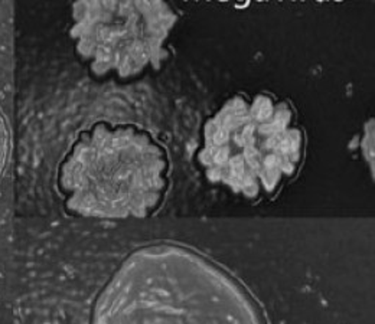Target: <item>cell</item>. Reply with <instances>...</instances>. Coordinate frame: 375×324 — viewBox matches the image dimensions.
<instances>
[{"label":"cell","instance_id":"obj_7","mask_svg":"<svg viewBox=\"0 0 375 324\" xmlns=\"http://www.w3.org/2000/svg\"><path fill=\"white\" fill-rule=\"evenodd\" d=\"M287 114L285 113V111H282V113H279L277 114V117H276V120L273 122V127H274V131H282L285 127H286V124H287Z\"/></svg>","mask_w":375,"mask_h":324},{"label":"cell","instance_id":"obj_8","mask_svg":"<svg viewBox=\"0 0 375 324\" xmlns=\"http://www.w3.org/2000/svg\"><path fill=\"white\" fill-rule=\"evenodd\" d=\"M228 160V150L227 149H221L214 154V162L216 164H224Z\"/></svg>","mask_w":375,"mask_h":324},{"label":"cell","instance_id":"obj_3","mask_svg":"<svg viewBox=\"0 0 375 324\" xmlns=\"http://www.w3.org/2000/svg\"><path fill=\"white\" fill-rule=\"evenodd\" d=\"M271 113H273V108H271L270 102L267 100H264V98H260L257 105H255V117H257V120L264 121V120L270 119Z\"/></svg>","mask_w":375,"mask_h":324},{"label":"cell","instance_id":"obj_6","mask_svg":"<svg viewBox=\"0 0 375 324\" xmlns=\"http://www.w3.org/2000/svg\"><path fill=\"white\" fill-rule=\"evenodd\" d=\"M227 140H228V130L227 128H219L215 134H214V144H216V146H222V144H225L227 143Z\"/></svg>","mask_w":375,"mask_h":324},{"label":"cell","instance_id":"obj_2","mask_svg":"<svg viewBox=\"0 0 375 324\" xmlns=\"http://www.w3.org/2000/svg\"><path fill=\"white\" fill-rule=\"evenodd\" d=\"M75 19L72 35L94 69L128 74L155 55L163 16L156 3L95 1L75 4Z\"/></svg>","mask_w":375,"mask_h":324},{"label":"cell","instance_id":"obj_1","mask_svg":"<svg viewBox=\"0 0 375 324\" xmlns=\"http://www.w3.org/2000/svg\"><path fill=\"white\" fill-rule=\"evenodd\" d=\"M71 207L94 216L140 213L159 186L158 162L144 140L97 128L64 167Z\"/></svg>","mask_w":375,"mask_h":324},{"label":"cell","instance_id":"obj_10","mask_svg":"<svg viewBox=\"0 0 375 324\" xmlns=\"http://www.w3.org/2000/svg\"><path fill=\"white\" fill-rule=\"evenodd\" d=\"M3 146H4V141H3V131H1V127H0V162H1V156H3Z\"/></svg>","mask_w":375,"mask_h":324},{"label":"cell","instance_id":"obj_9","mask_svg":"<svg viewBox=\"0 0 375 324\" xmlns=\"http://www.w3.org/2000/svg\"><path fill=\"white\" fill-rule=\"evenodd\" d=\"M276 164H277V157H276L274 154L267 156L266 160H264V166H266L267 170H273V169L276 167Z\"/></svg>","mask_w":375,"mask_h":324},{"label":"cell","instance_id":"obj_4","mask_svg":"<svg viewBox=\"0 0 375 324\" xmlns=\"http://www.w3.org/2000/svg\"><path fill=\"white\" fill-rule=\"evenodd\" d=\"M230 169H231V174L232 177H241L244 173V160L241 156H235L231 163H230Z\"/></svg>","mask_w":375,"mask_h":324},{"label":"cell","instance_id":"obj_5","mask_svg":"<svg viewBox=\"0 0 375 324\" xmlns=\"http://www.w3.org/2000/svg\"><path fill=\"white\" fill-rule=\"evenodd\" d=\"M244 157H246V160L250 163L252 167H258V153H257V150L254 147H251V146L246 147Z\"/></svg>","mask_w":375,"mask_h":324}]
</instances>
